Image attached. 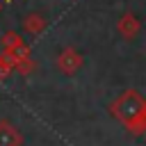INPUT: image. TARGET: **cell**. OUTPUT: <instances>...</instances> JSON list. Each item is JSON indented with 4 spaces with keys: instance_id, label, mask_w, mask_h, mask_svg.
Wrapping results in <instances>:
<instances>
[{
    "instance_id": "6da1fadb",
    "label": "cell",
    "mask_w": 146,
    "mask_h": 146,
    "mask_svg": "<svg viewBox=\"0 0 146 146\" xmlns=\"http://www.w3.org/2000/svg\"><path fill=\"white\" fill-rule=\"evenodd\" d=\"M21 144V135L18 130L7 123V121H0V146H18Z\"/></svg>"
}]
</instances>
